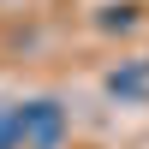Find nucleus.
I'll return each mask as SVG.
<instances>
[{"label": "nucleus", "instance_id": "f257e3e1", "mask_svg": "<svg viewBox=\"0 0 149 149\" xmlns=\"http://www.w3.org/2000/svg\"><path fill=\"white\" fill-rule=\"evenodd\" d=\"M60 137H66L60 102H30V107H18V143H30V149H60Z\"/></svg>", "mask_w": 149, "mask_h": 149}, {"label": "nucleus", "instance_id": "f03ea898", "mask_svg": "<svg viewBox=\"0 0 149 149\" xmlns=\"http://www.w3.org/2000/svg\"><path fill=\"white\" fill-rule=\"evenodd\" d=\"M143 84H149V66H131V72H113V78H107V90H113V95H137Z\"/></svg>", "mask_w": 149, "mask_h": 149}]
</instances>
